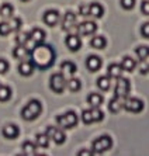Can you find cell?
Wrapping results in <instances>:
<instances>
[{"label":"cell","mask_w":149,"mask_h":156,"mask_svg":"<svg viewBox=\"0 0 149 156\" xmlns=\"http://www.w3.org/2000/svg\"><path fill=\"white\" fill-rule=\"evenodd\" d=\"M42 111V105L38 100H31L28 104L21 110V117L26 121H33L41 114Z\"/></svg>","instance_id":"cell-1"},{"label":"cell","mask_w":149,"mask_h":156,"mask_svg":"<svg viewBox=\"0 0 149 156\" xmlns=\"http://www.w3.org/2000/svg\"><path fill=\"white\" fill-rule=\"evenodd\" d=\"M56 124L62 129H70L77 124V115L73 111H68L56 117Z\"/></svg>","instance_id":"cell-2"},{"label":"cell","mask_w":149,"mask_h":156,"mask_svg":"<svg viewBox=\"0 0 149 156\" xmlns=\"http://www.w3.org/2000/svg\"><path fill=\"white\" fill-rule=\"evenodd\" d=\"M113 145V141L108 135H103V136H98L97 139L93 141V145H91V151L93 153H103L105 151H108Z\"/></svg>","instance_id":"cell-3"},{"label":"cell","mask_w":149,"mask_h":156,"mask_svg":"<svg viewBox=\"0 0 149 156\" xmlns=\"http://www.w3.org/2000/svg\"><path fill=\"white\" fill-rule=\"evenodd\" d=\"M45 134L48 135V138L52 139V141H54L55 144H58V145H62V144L66 141L65 131L59 127H48L47 131H45Z\"/></svg>","instance_id":"cell-4"},{"label":"cell","mask_w":149,"mask_h":156,"mask_svg":"<svg viewBox=\"0 0 149 156\" xmlns=\"http://www.w3.org/2000/svg\"><path fill=\"white\" fill-rule=\"evenodd\" d=\"M122 108H125L129 113H141L144 110V103H142V100H139L137 97H125Z\"/></svg>","instance_id":"cell-5"},{"label":"cell","mask_w":149,"mask_h":156,"mask_svg":"<svg viewBox=\"0 0 149 156\" xmlns=\"http://www.w3.org/2000/svg\"><path fill=\"white\" fill-rule=\"evenodd\" d=\"M49 86L55 93H62L66 87V79L63 77L62 73H54L49 80Z\"/></svg>","instance_id":"cell-6"},{"label":"cell","mask_w":149,"mask_h":156,"mask_svg":"<svg viewBox=\"0 0 149 156\" xmlns=\"http://www.w3.org/2000/svg\"><path fill=\"white\" fill-rule=\"evenodd\" d=\"M129 90H131L129 80L124 79V77H118V80H117V86H115V96L117 97H121V98L128 97Z\"/></svg>","instance_id":"cell-7"},{"label":"cell","mask_w":149,"mask_h":156,"mask_svg":"<svg viewBox=\"0 0 149 156\" xmlns=\"http://www.w3.org/2000/svg\"><path fill=\"white\" fill-rule=\"evenodd\" d=\"M79 35H91L97 31V24L94 21H83L79 26H76Z\"/></svg>","instance_id":"cell-8"},{"label":"cell","mask_w":149,"mask_h":156,"mask_svg":"<svg viewBox=\"0 0 149 156\" xmlns=\"http://www.w3.org/2000/svg\"><path fill=\"white\" fill-rule=\"evenodd\" d=\"M66 47L69 48V51L72 52H76L79 51L80 48H82V41H80V37L76 35V34H69V35L66 37Z\"/></svg>","instance_id":"cell-9"},{"label":"cell","mask_w":149,"mask_h":156,"mask_svg":"<svg viewBox=\"0 0 149 156\" xmlns=\"http://www.w3.org/2000/svg\"><path fill=\"white\" fill-rule=\"evenodd\" d=\"M59 18H61V16H59V11L56 10H48L44 13V17H42V20H44V23L47 24V26L49 27H54L58 24Z\"/></svg>","instance_id":"cell-10"},{"label":"cell","mask_w":149,"mask_h":156,"mask_svg":"<svg viewBox=\"0 0 149 156\" xmlns=\"http://www.w3.org/2000/svg\"><path fill=\"white\" fill-rule=\"evenodd\" d=\"M73 27H76V14L72 11H68L62 18V30L69 31Z\"/></svg>","instance_id":"cell-11"},{"label":"cell","mask_w":149,"mask_h":156,"mask_svg":"<svg viewBox=\"0 0 149 156\" xmlns=\"http://www.w3.org/2000/svg\"><path fill=\"white\" fill-rule=\"evenodd\" d=\"M101 59L98 58L97 55H91V56H89L87 61H86V66H87V69L90 70V72H97L100 68H101Z\"/></svg>","instance_id":"cell-12"},{"label":"cell","mask_w":149,"mask_h":156,"mask_svg":"<svg viewBox=\"0 0 149 156\" xmlns=\"http://www.w3.org/2000/svg\"><path fill=\"white\" fill-rule=\"evenodd\" d=\"M122 104H124V98L114 96V97L110 100V103H108V110L113 114H117V113H120L121 110H122Z\"/></svg>","instance_id":"cell-13"},{"label":"cell","mask_w":149,"mask_h":156,"mask_svg":"<svg viewBox=\"0 0 149 156\" xmlns=\"http://www.w3.org/2000/svg\"><path fill=\"white\" fill-rule=\"evenodd\" d=\"M30 40L35 45H41L45 40V33L41 28H33V31L30 33Z\"/></svg>","instance_id":"cell-14"},{"label":"cell","mask_w":149,"mask_h":156,"mask_svg":"<svg viewBox=\"0 0 149 156\" xmlns=\"http://www.w3.org/2000/svg\"><path fill=\"white\" fill-rule=\"evenodd\" d=\"M18 72H20V75H23V76H30V75H33L34 63L30 61H23L21 63L18 65Z\"/></svg>","instance_id":"cell-15"},{"label":"cell","mask_w":149,"mask_h":156,"mask_svg":"<svg viewBox=\"0 0 149 156\" xmlns=\"http://www.w3.org/2000/svg\"><path fill=\"white\" fill-rule=\"evenodd\" d=\"M18 132H20V129H18L17 125H14V124H9V125H6V127L3 128V135L9 139L17 138Z\"/></svg>","instance_id":"cell-16"},{"label":"cell","mask_w":149,"mask_h":156,"mask_svg":"<svg viewBox=\"0 0 149 156\" xmlns=\"http://www.w3.org/2000/svg\"><path fill=\"white\" fill-rule=\"evenodd\" d=\"M107 72H108L110 79H118V77H121V75H122L124 70H122V68H121L120 63H111V65L108 66Z\"/></svg>","instance_id":"cell-17"},{"label":"cell","mask_w":149,"mask_h":156,"mask_svg":"<svg viewBox=\"0 0 149 156\" xmlns=\"http://www.w3.org/2000/svg\"><path fill=\"white\" fill-rule=\"evenodd\" d=\"M121 68L122 70H127V72H132V70L137 68V61L131 56H124L122 61H121Z\"/></svg>","instance_id":"cell-18"},{"label":"cell","mask_w":149,"mask_h":156,"mask_svg":"<svg viewBox=\"0 0 149 156\" xmlns=\"http://www.w3.org/2000/svg\"><path fill=\"white\" fill-rule=\"evenodd\" d=\"M89 13H90L91 17L100 18L103 14H104V9H103L101 4H98V3H91V4H89Z\"/></svg>","instance_id":"cell-19"},{"label":"cell","mask_w":149,"mask_h":156,"mask_svg":"<svg viewBox=\"0 0 149 156\" xmlns=\"http://www.w3.org/2000/svg\"><path fill=\"white\" fill-rule=\"evenodd\" d=\"M61 69H62V73H66V75L72 76V75L76 73V65L70 61H65L61 63Z\"/></svg>","instance_id":"cell-20"},{"label":"cell","mask_w":149,"mask_h":156,"mask_svg":"<svg viewBox=\"0 0 149 156\" xmlns=\"http://www.w3.org/2000/svg\"><path fill=\"white\" fill-rule=\"evenodd\" d=\"M87 103L90 107H100L103 104V96L98 93H90L87 96Z\"/></svg>","instance_id":"cell-21"},{"label":"cell","mask_w":149,"mask_h":156,"mask_svg":"<svg viewBox=\"0 0 149 156\" xmlns=\"http://www.w3.org/2000/svg\"><path fill=\"white\" fill-rule=\"evenodd\" d=\"M13 11H14V7L10 3H3L0 6V16L3 18H11L13 17Z\"/></svg>","instance_id":"cell-22"},{"label":"cell","mask_w":149,"mask_h":156,"mask_svg":"<svg viewBox=\"0 0 149 156\" xmlns=\"http://www.w3.org/2000/svg\"><path fill=\"white\" fill-rule=\"evenodd\" d=\"M28 49H27L24 45H17V47L13 49V56L17 59H24L27 58V55H28Z\"/></svg>","instance_id":"cell-23"},{"label":"cell","mask_w":149,"mask_h":156,"mask_svg":"<svg viewBox=\"0 0 149 156\" xmlns=\"http://www.w3.org/2000/svg\"><path fill=\"white\" fill-rule=\"evenodd\" d=\"M105 38L104 37H101V35H96V37H93L91 38V41H90V45L93 48H96V49H103V48H105Z\"/></svg>","instance_id":"cell-24"},{"label":"cell","mask_w":149,"mask_h":156,"mask_svg":"<svg viewBox=\"0 0 149 156\" xmlns=\"http://www.w3.org/2000/svg\"><path fill=\"white\" fill-rule=\"evenodd\" d=\"M111 86V80H110L108 76H100L97 79V87L103 91H107Z\"/></svg>","instance_id":"cell-25"},{"label":"cell","mask_w":149,"mask_h":156,"mask_svg":"<svg viewBox=\"0 0 149 156\" xmlns=\"http://www.w3.org/2000/svg\"><path fill=\"white\" fill-rule=\"evenodd\" d=\"M35 145L40 148H48L49 145V138L47 134H38L35 136Z\"/></svg>","instance_id":"cell-26"},{"label":"cell","mask_w":149,"mask_h":156,"mask_svg":"<svg viewBox=\"0 0 149 156\" xmlns=\"http://www.w3.org/2000/svg\"><path fill=\"white\" fill-rule=\"evenodd\" d=\"M66 87H68L70 91H77V90H80L82 83H80L79 79H76V77H72V79L66 80Z\"/></svg>","instance_id":"cell-27"},{"label":"cell","mask_w":149,"mask_h":156,"mask_svg":"<svg viewBox=\"0 0 149 156\" xmlns=\"http://www.w3.org/2000/svg\"><path fill=\"white\" fill-rule=\"evenodd\" d=\"M135 52H137V55H138L139 61H146V59L149 58V47H138L137 49H135Z\"/></svg>","instance_id":"cell-28"},{"label":"cell","mask_w":149,"mask_h":156,"mask_svg":"<svg viewBox=\"0 0 149 156\" xmlns=\"http://www.w3.org/2000/svg\"><path fill=\"white\" fill-rule=\"evenodd\" d=\"M90 111L91 117H93V122H98V121H101L104 118V113L100 110V107H91Z\"/></svg>","instance_id":"cell-29"},{"label":"cell","mask_w":149,"mask_h":156,"mask_svg":"<svg viewBox=\"0 0 149 156\" xmlns=\"http://www.w3.org/2000/svg\"><path fill=\"white\" fill-rule=\"evenodd\" d=\"M11 97V89L9 86H0V101H7Z\"/></svg>","instance_id":"cell-30"},{"label":"cell","mask_w":149,"mask_h":156,"mask_svg":"<svg viewBox=\"0 0 149 156\" xmlns=\"http://www.w3.org/2000/svg\"><path fill=\"white\" fill-rule=\"evenodd\" d=\"M35 144H33L31 141H26L23 144V152L24 155H34L35 153Z\"/></svg>","instance_id":"cell-31"},{"label":"cell","mask_w":149,"mask_h":156,"mask_svg":"<svg viewBox=\"0 0 149 156\" xmlns=\"http://www.w3.org/2000/svg\"><path fill=\"white\" fill-rule=\"evenodd\" d=\"M11 33V27H10V23L7 21H2L0 23V35H9Z\"/></svg>","instance_id":"cell-32"},{"label":"cell","mask_w":149,"mask_h":156,"mask_svg":"<svg viewBox=\"0 0 149 156\" xmlns=\"http://www.w3.org/2000/svg\"><path fill=\"white\" fill-rule=\"evenodd\" d=\"M82 121L84 124H91L93 122V117H91V111L90 110H84L82 113Z\"/></svg>","instance_id":"cell-33"},{"label":"cell","mask_w":149,"mask_h":156,"mask_svg":"<svg viewBox=\"0 0 149 156\" xmlns=\"http://www.w3.org/2000/svg\"><path fill=\"white\" fill-rule=\"evenodd\" d=\"M10 27H11V31H18V30L21 28V20L20 18H13L10 21Z\"/></svg>","instance_id":"cell-34"},{"label":"cell","mask_w":149,"mask_h":156,"mask_svg":"<svg viewBox=\"0 0 149 156\" xmlns=\"http://www.w3.org/2000/svg\"><path fill=\"white\" fill-rule=\"evenodd\" d=\"M135 2L137 0H121V7L125 10H131V9H134Z\"/></svg>","instance_id":"cell-35"},{"label":"cell","mask_w":149,"mask_h":156,"mask_svg":"<svg viewBox=\"0 0 149 156\" xmlns=\"http://www.w3.org/2000/svg\"><path fill=\"white\" fill-rule=\"evenodd\" d=\"M30 38V34L24 33V34H18L17 37H16V41H17L18 45H24V44L27 42V40Z\"/></svg>","instance_id":"cell-36"},{"label":"cell","mask_w":149,"mask_h":156,"mask_svg":"<svg viewBox=\"0 0 149 156\" xmlns=\"http://www.w3.org/2000/svg\"><path fill=\"white\" fill-rule=\"evenodd\" d=\"M141 11H142V14L149 16V0H145V2H142V4H141Z\"/></svg>","instance_id":"cell-37"},{"label":"cell","mask_w":149,"mask_h":156,"mask_svg":"<svg viewBox=\"0 0 149 156\" xmlns=\"http://www.w3.org/2000/svg\"><path fill=\"white\" fill-rule=\"evenodd\" d=\"M141 34L144 38H149V23H145V24L141 27Z\"/></svg>","instance_id":"cell-38"},{"label":"cell","mask_w":149,"mask_h":156,"mask_svg":"<svg viewBox=\"0 0 149 156\" xmlns=\"http://www.w3.org/2000/svg\"><path fill=\"white\" fill-rule=\"evenodd\" d=\"M79 13H80V16H84V17L90 16V13H89V4H83V6H80Z\"/></svg>","instance_id":"cell-39"},{"label":"cell","mask_w":149,"mask_h":156,"mask_svg":"<svg viewBox=\"0 0 149 156\" xmlns=\"http://www.w3.org/2000/svg\"><path fill=\"white\" fill-rule=\"evenodd\" d=\"M139 70H141L142 75H145V73L149 72V65L146 63L145 61H141V65H139Z\"/></svg>","instance_id":"cell-40"},{"label":"cell","mask_w":149,"mask_h":156,"mask_svg":"<svg viewBox=\"0 0 149 156\" xmlns=\"http://www.w3.org/2000/svg\"><path fill=\"white\" fill-rule=\"evenodd\" d=\"M9 69V63L4 59H0V73H6Z\"/></svg>","instance_id":"cell-41"},{"label":"cell","mask_w":149,"mask_h":156,"mask_svg":"<svg viewBox=\"0 0 149 156\" xmlns=\"http://www.w3.org/2000/svg\"><path fill=\"white\" fill-rule=\"evenodd\" d=\"M77 155L79 156H89V155H93V151H86V149H83V151H80Z\"/></svg>","instance_id":"cell-42"},{"label":"cell","mask_w":149,"mask_h":156,"mask_svg":"<svg viewBox=\"0 0 149 156\" xmlns=\"http://www.w3.org/2000/svg\"><path fill=\"white\" fill-rule=\"evenodd\" d=\"M23 2H28V0H23Z\"/></svg>","instance_id":"cell-43"},{"label":"cell","mask_w":149,"mask_h":156,"mask_svg":"<svg viewBox=\"0 0 149 156\" xmlns=\"http://www.w3.org/2000/svg\"><path fill=\"white\" fill-rule=\"evenodd\" d=\"M0 86H2V84H0Z\"/></svg>","instance_id":"cell-44"}]
</instances>
